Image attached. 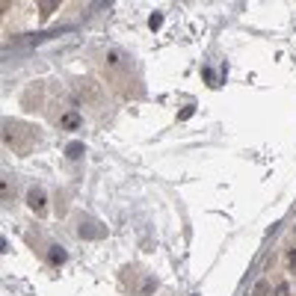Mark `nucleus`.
I'll list each match as a JSON object with an SVG mask.
<instances>
[{
	"mask_svg": "<svg viewBox=\"0 0 296 296\" xmlns=\"http://www.w3.org/2000/svg\"><path fill=\"white\" fill-rule=\"evenodd\" d=\"M27 205L33 213H45L48 210V192L42 190V187H30L27 190Z\"/></svg>",
	"mask_w": 296,
	"mask_h": 296,
	"instance_id": "1",
	"label": "nucleus"
},
{
	"mask_svg": "<svg viewBox=\"0 0 296 296\" xmlns=\"http://www.w3.org/2000/svg\"><path fill=\"white\" fill-rule=\"evenodd\" d=\"M77 234L83 237V240H98V237H104L107 231H104V225H98V222H80V228H77Z\"/></svg>",
	"mask_w": 296,
	"mask_h": 296,
	"instance_id": "2",
	"label": "nucleus"
},
{
	"mask_svg": "<svg viewBox=\"0 0 296 296\" xmlns=\"http://www.w3.org/2000/svg\"><path fill=\"white\" fill-rule=\"evenodd\" d=\"M83 154H86V145H83V142H69V145H65V157H69V160H80Z\"/></svg>",
	"mask_w": 296,
	"mask_h": 296,
	"instance_id": "3",
	"label": "nucleus"
},
{
	"mask_svg": "<svg viewBox=\"0 0 296 296\" xmlns=\"http://www.w3.org/2000/svg\"><path fill=\"white\" fill-rule=\"evenodd\" d=\"M80 122H83V119H80L77 113H65V116L59 119V124H62V127H69V130H74V127H80Z\"/></svg>",
	"mask_w": 296,
	"mask_h": 296,
	"instance_id": "4",
	"label": "nucleus"
},
{
	"mask_svg": "<svg viewBox=\"0 0 296 296\" xmlns=\"http://www.w3.org/2000/svg\"><path fill=\"white\" fill-rule=\"evenodd\" d=\"M51 264H65V249L62 246H51Z\"/></svg>",
	"mask_w": 296,
	"mask_h": 296,
	"instance_id": "5",
	"label": "nucleus"
},
{
	"mask_svg": "<svg viewBox=\"0 0 296 296\" xmlns=\"http://www.w3.org/2000/svg\"><path fill=\"white\" fill-rule=\"evenodd\" d=\"M56 6H59V3H42V6H39V12H42V15H51Z\"/></svg>",
	"mask_w": 296,
	"mask_h": 296,
	"instance_id": "6",
	"label": "nucleus"
},
{
	"mask_svg": "<svg viewBox=\"0 0 296 296\" xmlns=\"http://www.w3.org/2000/svg\"><path fill=\"white\" fill-rule=\"evenodd\" d=\"M160 24H163V15H160V12H154V15H151V21H148V27H151V30H157Z\"/></svg>",
	"mask_w": 296,
	"mask_h": 296,
	"instance_id": "7",
	"label": "nucleus"
},
{
	"mask_svg": "<svg viewBox=\"0 0 296 296\" xmlns=\"http://www.w3.org/2000/svg\"><path fill=\"white\" fill-rule=\"evenodd\" d=\"M192 110H195V107H184V110H181V113H178V119H181V122H184V119H190V116H192Z\"/></svg>",
	"mask_w": 296,
	"mask_h": 296,
	"instance_id": "8",
	"label": "nucleus"
},
{
	"mask_svg": "<svg viewBox=\"0 0 296 296\" xmlns=\"http://www.w3.org/2000/svg\"><path fill=\"white\" fill-rule=\"evenodd\" d=\"M287 267L296 273V249H290V252H287Z\"/></svg>",
	"mask_w": 296,
	"mask_h": 296,
	"instance_id": "9",
	"label": "nucleus"
},
{
	"mask_svg": "<svg viewBox=\"0 0 296 296\" xmlns=\"http://www.w3.org/2000/svg\"><path fill=\"white\" fill-rule=\"evenodd\" d=\"M276 296H287V287L281 284V287H276Z\"/></svg>",
	"mask_w": 296,
	"mask_h": 296,
	"instance_id": "10",
	"label": "nucleus"
}]
</instances>
